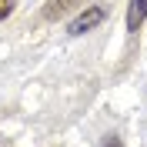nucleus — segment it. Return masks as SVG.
Returning a JSON list of instances; mask_svg holds the SVG:
<instances>
[{
  "label": "nucleus",
  "mask_w": 147,
  "mask_h": 147,
  "mask_svg": "<svg viewBox=\"0 0 147 147\" xmlns=\"http://www.w3.org/2000/svg\"><path fill=\"white\" fill-rule=\"evenodd\" d=\"M84 0H47V7H44V17L47 20H60V17H67L74 7H80Z\"/></svg>",
  "instance_id": "f03ea898"
},
{
  "label": "nucleus",
  "mask_w": 147,
  "mask_h": 147,
  "mask_svg": "<svg viewBox=\"0 0 147 147\" xmlns=\"http://www.w3.org/2000/svg\"><path fill=\"white\" fill-rule=\"evenodd\" d=\"M144 17H147V0H130V7H127V30L130 34L140 30Z\"/></svg>",
  "instance_id": "7ed1b4c3"
},
{
  "label": "nucleus",
  "mask_w": 147,
  "mask_h": 147,
  "mask_svg": "<svg viewBox=\"0 0 147 147\" xmlns=\"http://www.w3.org/2000/svg\"><path fill=\"white\" fill-rule=\"evenodd\" d=\"M100 147H124V140H120L117 134H107V137L100 140Z\"/></svg>",
  "instance_id": "20e7f679"
},
{
  "label": "nucleus",
  "mask_w": 147,
  "mask_h": 147,
  "mask_svg": "<svg viewBox=\"0 0 147 147\" xmlns=\"http://www.w3.org/2000/svg\"><path fill=\"white\" fill-rule=\"evenodd\" d=\"M10 10H13V0H0V20L10 17Z\"/></svg>",
  "instance_id": "39448f33"
},
{
  "label": "nucleus",
  "mask_w": 147,
  "mask_h": 147,
  "mask_svg": "<svg viewBox=\"0 0 147 147\" xmlns=\"http://www.w3.org/2000/svg\"><path fill=\"white\" fill-rule=\"evenodd\" d=\"M104 17H107V13H104V7H90V10H84L80 17L70 24V34H74V37L87 34V30H94L97 24H104Z\"/></svg>",
  "instance_id": "f257e3e1"
}]
</instances>
